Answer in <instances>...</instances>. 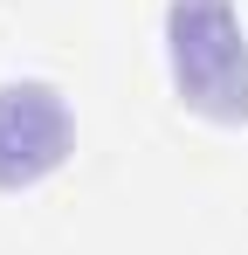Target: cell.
Masks as SVG:
<instances>
[{"label": "cell", "instance_id": "2", "mask_svg": "<svg viewBox=\"0 0 248 255\" xmlns=\"http://www.w3.org/2000/svg\"><path fill=\"white\" fill-rule=\"evenodd\" d=\"M69 104L48 83H0V186H28L62 166Z\"/></svg>", "mask_w": 248, "mask_h": 255}, {"label": "cell", "instance_id": "1", "mask_svg": "<svg viewBox=\"0 0 248 255\" xmlns=\"http://www.w3.org/2000/svg\"><path fill=\"white\" fill-rule=\"evenodd\" d=\"M165 55L179 97L207 118H248V35L228 0H172L165 14Z\"/></svg>", "mask_w": 248, "mask_h": 255}]
</instances>
